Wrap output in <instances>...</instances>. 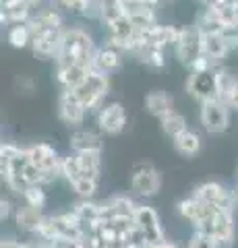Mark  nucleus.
<instances>
[{"label": "nucleus", "mask_w": 238, "mask_h": 248, "mask_svg": "<svg viewBox=\"0 0 238 248\" xmlns=\"http://www.w3.org/2000/svg\"><path fill=\"white\" fill-rule=\"evenodd\" d=\"M95 44L85 29L71 27L63 31L60 46L56 52V66H71V64H83L94 68V56H95Z\"/></svg>", "instance_id": "obj_1"}, {"label": "nucleus", "mask_w": 238, "mask_h": 248, "mask_svg": "<svg viewBox=\"0 0 238 248\" xmlns=\"http://www.w3.org/2000/svg\"><path fill=\"white\" fill-rule=\"evenodd\" d=\"M110 91V79L108 75L97 71V68H91L89 75L83 79L81 85H77L73 89V93L79 97V102L85 106V110H99L104 106V99Z\"/></svg>", "instance_id": "obj_2"}, {"label": "nucleus", "mask_w": 238, "mask_h": 248, "mask_svg": "<svg viewBox=\"0 0 238 248\" xmlns=\"http://www.w3.org/2000/svg\"><path fill=\"white\" fill-rule=\"evenodd\" d=\"M199 232H205L211 238H216L220 246H230L234 242L236 236V228H234V217L230 209H218L213 215H209L207 219L201 223L199 228H195Z\"/></svg>", "instance_id": "obj_3"}, {"label": "nucleus", "mask_w": 238, "mask_h": 248, "mask_svg": "<svg viewBox=\"0 0 238 248\" xmlns=\"http://www.w3.org/2000/svg\"><path fill=\"white\" fill-rule=\"evenodd\" d=\"M25 153H27L29 161L44 172V176L48 178V182L54 180L56 176H60L63 157H58L54 147H50L48 143H33V145L25 147Z\"/></svg>", "instance_id": "obj_4"}, {"label": "nucleus", "mask_w": 238, "mask_h": 248, "mask_svg": "<svg viewBox=\"0 0 238 248\" xmlns=\"http://www.w3.org/2000/svg\"><path fill=\"white\" fill-rule=\"evenodd\" d=\"M230 108L222 97L207 99L201 104V124L207 133L220 135L230 126Z\"/></svg>", "instance_id": "obj_5"}, {"label": "nucleus", "mask_w": 238, "mask_h": 248, "mask_svg": "<svg viewBox=\"0 0 238 248\" xmlns=\"http://www.w3.org/2000/svg\"><path fill=\"white\" fill-rule=\"evenodd\" d=\"M174 52H176V58L189 68L203 54V31L197 25L180 29V35L174 44Z\"/></svg>", "instance_id": "obj_6"}, {"label": "nucleus", "mask_w": 238, "mask_h": 248, "mask_svg": "<svg viewBox=\"0 0 238 248\" xmlns=\"http://www.w3.org/2000/svg\"><path fill=\"white\" fill-rule=\"evenodd\" d=\"M130 188L139 197H153L162 188V176L151 164H139L130 176Z\"/></svg>", "instance_id": "obj_7"}, {"label": "nucleus", "mask_w": 238, "mask_h": 248, "mask_svg": "<svg viewBox=\"0 0 238 248\" xmlns=\"http://www.w3.org/2000/svg\"><path fill=\"white\" fill-rule=\"evenodd\" d=\"M187 93L199 104L207 102V99L218 97V85H216V68L213 71H203V73H190L187 79Z\"/></svg>", "instance_id": "obj_8"}, {"label": "nucleus", "mask_w": 238, "mask_h": 248, "mask_svg": "<svg viewBox=\"0 0 238 248\" xmlns=\"http://www.w3.org/2000/svg\"><path fill=\"white\" fill-rule=\"evenodd\" d=\"M97 126L104 135L116 137L127 126V112L120 102H110L97 110Z\"/></svg>", "instance_id": "obj_9"}, {"label": "nucleus", "mask_w": 238, "mask_h": 248, "mask_svg": "<svg viewBox=\"0 0 238 248\" xmlns=\"http://www.w3.org/2000/svg\"><path fill=\"white\" fill-rule=\"evenodd\" d=\"M85 106L79 102V97L73 93V89H63L58 97V118L63 120L66 126L81 128V124L85 122Z\"/></svg>", "instance_id": "obj_10"}, {"label": "nucleus", "mask_w": 238, "mask_h": 248, "mask_svg": "<svg viewBox=\"0 0 238 248\" xmlns=\"http://www.w3.org/2000/svg\"><path fill=\"white\" fill-rule=\"evenodd\" d=\"M135 223H137V228L143 232L147 244L159 242V240L166 238L162 221H159V215H158L156 209L149 207V205H137V209H135Z\"/></svg>", "instance_id": "obj_11"}, {"label": "nucleus", "mask_w": 238, "mask_h": 248, "mask_svg": "<svg viewBox=\"0 0 238 248\" xmlns=\"http://www.w3.org/2000/svg\"><path fill=\"white\" fill-rule=\"evenodd\" d=\"M193 195L197 199L205 201L209 205H216L220 209H230L234 211V205H236V192L228 190L226 186H222L218 182H205V184H199Z\"/></svg>", "instance_id": "obj_12"}, {"label": "nucleus", "mask_w": 238, "mask_h": 248, "mask_svg": "<svg viewBox=\"0 0 238 248\" xmlns=\"http://www.w3.org/2000/svg\"><path fill=\"white\" fill-rule=\"evenodd\" d=\"M218 209H220V207L205 203V201L197 199L195 195H193V197H189V199H184V201H180V203H178V213L182 215V219L190 221L195 228L201 226V223L207 219V217L213 215V213L218 211Z\"/></svg>", "instance_id": "obj_13"}, {"label": "nucleus", "mask_w": 238, "mask_h": 248, "mask_svg": "<svg viewBox=\"0 0 238 248\" xmlns=\"http://www.w3.org/2000/svg\"><path fill=\"white\" fill-rule=\"evenodd\" d=\"M29 29H32V35H42V33H48V31H60L64 29L63 27V15L56 6H50V9H42L37 11L32 19L27 21Z\"/></svg>", "instance_id": "obj_14"}, {"label": "nucleus", "mask_w": 238, "mask_h": 248, "mask_svg": "<svg viewBox=\"0 0 238 248\" xmlns=\"http://www.w3.org/2000/svg\"><path fill=\"white\" fill-rule=\"evenodd\" d=\"M230 50H232V44H230L226 33H203V54L211 58L218 66L228 56Z\"/></svg>", "instance_id": "obj_15"}, {"label": "nucleus", "mask_w": 238, "mask_h": 248, "mask_svg": "<svg viewBox=\"0 0 238 248\" xmlns=\"http://www.w3.org/2000/svg\"><path fill=\"white\" fill-rule=\"evenodd\" d=\"M122 54L118 48H114L110 44H104L102 48L95 50V56H94V68L102 71L106 75H110L114 71H118L122 66Z\"/></svg>", "instance_id": "obj_16"}, {"label": "nucleus", "mask_w": 238, "mask_h": 248, "mask_svg": "<svg viewBox=\"0 0 238 248\" xmlns=\"http://www.w3.org/2000/svg\"><path fill=\"white\" fill-rule=\"evenodd\" d=\"M63 31H48V33L35 35L32 40V50L37 58H56L58 46H60V37H63Z\"/></svg>", "instance_id": "obj_17"}, {"label": "nucleus", "mask_w": 238, "mask_h": 248, "mask_svg": "<svg viewBox=\"0 0 238 248\" xmlns=\"http://www.w3.org/2000/svg\"><path fill=\"white\" fill-rule=\"evenodd\" d=\"M71 149L75 153H85V151H102L104 149V141L102 137L94 130H85V128H77L71 135Z\"/></svg>", "instance_id": "obj_18"}, {"label": "nucleus", "mask_w": 238, "mask_h": 248, "mask_svg": "<svg viewBox=\"0 0 238 248\" xmlns=\"http://www.w3.org/2000/svg\"><path fill=\"white\" fill-rule=\"evenodd\" d=\"M73 211L77 213V217L81 219L83 226L87 228V234L102 221V203H94L91 199L79 201V203L73 207Z\"/></svg>", "instance_id": "obj_19"}, {"label": "nucleus", "mask_w": 238, "mask_h": 248, "mask_svg": "<svg viewBox=\"0 0 238 248\" xmlns=\"http://www.w3.org/2000/svg\"><path fill=\"white\" fill-rule=\"evenodd\" d=\"M91 66L83 64H71V66H56V81L63 85V89H75L81 85L83 79L89 75Z\"/></svg>", "instance_id": "obj_20"}, {"label": "nucleus", "mask_w": 238, "mask_h": 248, "mask_svg": "<svg viewBox=\"0 0 238 248\" xmlns=\"http://www.w3.org/2000/svg\"><path fill=\"white\" fill-rule=\"evenodd\" d=\"M172 106H174L172 97L168 95L166 91H162V89L149 91L147 95H145V108H147V112L151 116H156V118H164L168 112L174 110Z\"/></svg>", "instance_id": "obj_21"}, {"label": "nucleus", "mask_w": 238, "mask_h": 248, "mask_svg": "<svg viewBox=\"0 0 238 248\" xmlns=\"http://www.w3.org/2000/svg\"><path fill=\"white\" fill-rule=\"evenodd\" d=\"M44 213H42V209H37V207H21L15 211V221H17V226L21 230H25V232H32V234H37V230H40L42 226V221H44Z\"/></svg>", "instance_id": "obj_22"}, {"label": "nucleus", "mask_w": 238, "mask_h": 248, "mask_svg": "<svg viewBox=\"0 0 238 248\" xmlns=\"http://www.w3.org/2000/svg\"><path fill=\"white\" fill-rule=\"evenodd\" d=\"M172 145L182 157H193V155H197L201 151V137H199L195 130L187 128L184 133H180L178 137L172 139Z\"/></svg>", "instance_id": "obj_23"}, {"label": "nucleus", "mask_w": 238, "mask_h": 248, "mask_svg": "<svg viewBox=\"0 0 238 248\" xmlns=\"http://www.w3.org/2000/svg\"><path fill=\"white\" fill-rule=\"evenodd\" d=\"M77 159H79V168H81L79 176H85V178H91V180L99 182V174H102V151L77 153Z\"/></svg>", "instance_id": "obj_24"}, {"label": "nucleus", "mask_w": 238, "mask_h": 248, "mask_svg": "<svg viewBox=\"0 0 238 248\" xmlns=\"http://www.w3.org/2000/svg\"><path fill=\"white\" fill-rule=\"evenodd\" d=\"M216 85H218V97L226 99L238 87V73L228 66H216Z\"/></svg>", "instance_id": "obj_25"}, {"label": "nucleus", "mask_w": 238, "mask_h": 248, "mask_svg": "<svg viewBox=\"0 0 238 248\" xmlns=\"http://www.w3.org/2000/svg\"><path fill=\"white\" fill-rule=\"evenodd\" d=\"M52 6L71 15H97V0H52Z\"/></svg>", "instance_id": "obj_26"}, {"label": "nucleus", "mask_w": 238, "mask_h": 248, "mask_svg": "<svg viewBox=\"0 0 238 248\" xmlns=\"http://www.w3.org/2000/svg\"><path fill=\"white\" fill-rule=\"evenodd\" d=\"M133 54L139 62H143V64H147V66H153V68H162L166 64L162 48H153V46H137V50Z\"/></svg>", "instance_id": "obj_27"}, {"label": "nucleus", "mask_w": 238, "mask_h": 248, "mask_svg": "<svg viewBox=\"0 0 238 248\" xmlns=\"http://www.w3.org/2000/svg\"><path fill=\"white\" fill-rule=\"evenodd\" d=\"M33 6L29 2H19L9 9H2V25H15V23H27L33 17L32 15Z\"/></svg>", "instance_id": "obj_28"}, {"label": "nucleus", "mask_w": 238, "mask_h": 248, "mask_svg": "<svg viewBox=\"0 0 238 248\" xmlns=\"http://www.w3.org/2000/svg\"><path fill=\"white\" fill-rule=\"evenodd\" d=\"M159 124H162L164 135H166V137H170V139L178 137L180 133H184V130L189 128V126H187V118H184L182 114H178L176 110L168 112L164 118H159Z\"/></svg>", "instance_id": "obj_29"}, {"label": "nucleus", "mask_w": 238, "mask_h": 248, "mask_svg": "<svg viewBox=\"0 0 238 248\" xmlns=\"http://www.w3.org/2000/svg\"><path fill=\"white\" fill-rule=\"evenodd\" d=\"M6 40L13 48H27L32 46V29H29L27 23H15V25L9 27V33H6Z\"/></svg>", "instance_id": "obj_30"}, {"label": "nucleus", "mask_w": 238, "mask_h": 248, "mask_svg": "<svg viewBox=\"0 0 238 248\" xmlns=\"http://www.w3.org/2000/svg\"><path fill=\"white\" fill-rule=\"evenodd\" d=\"M23 201H25V205L29 207H37L42 209L46 205V190H44V184H32L27 186L25 190H23Z\"/></svg>", "instance_id": "obj_31"}, {"label": "nucleus", "mask_w": 238, "mask_h": 248, "mask_svg": "<svg viewBox=\"0 0 238 248\" xmlns=\"http://www.w3.org/2000/svg\"><path fill=\"white\" fill-rule=\"evenodd\" d=\"M73 186V190L79 195L81 199H91L95 195V190H97V180H91V178H85V176H79V178H75V180L68 182Z\"/></svg>", "instance_id": "obj_32"}, {"label": "nucleus", "mask_w": 238, "mask_h": 248, "mask_svg": "<svg viewBox=\"0 0 238 248\" xmlns=\"http://www.w3.org/2000/svg\"><path fill=\"white\" fill-rule=\"evenodd\" d=\"M187 248H220V242L216 238H211L209 234H205V232L195 230V234L190 236Z\"/></svg>", "instance_id": "obj_33"}, {"label": "nucleus", "mask_w": 238, "mask_h": 248, "mask_svg": "<svg viewBox=\"0 0 238 248\" xmlns=\"http://www.w3.org/2000/svg\"><path fill=\"white\" fill-rule=\"evenodd\" d=\"M21 151H23V149H21V147H17V145H13V143H2V145H0V168L9 166Z\"/></svg>", "instance_id": "obj_34"}, {"label": "nucleus", "mask_w": 238, "mask_h": 248, "mask_svg": "<svg viewBox=\"0 0 238 248\" xmlns=\"http://www.w3.org/2000/svg\"><path fill=\"white\" fill-rule=\"evenodd\" d=\"M216 66H218V64H216V62H213L211 58H207L205 54H201V56H199V58L193 62V64L189 66V71H190V73H203V71H213Z\"/></svg>", "instance_id": "obj_35"}, {"label": "nucleus", "mask_w": 238, "mask_h": 248, "mask_svg": "<svg viewBox=\"0 0 238 248\" xmlns=\"http://www.w3.org/2000/svg\"><path fill=\"white\" fill-rule=\"evenodd\" d=\"M50 248H87L85 240H54V242H48Z\"/></svg>", "instance_id": "obj_36"}, {"label": "nucleus", "mask_w": 238, "mask_h": 248, "mask_svg": "<svg viewBox=\"0 0 238 248\" xmlns=\"http://www.w3.org/2000/svg\"><path fill=\"white\" fill-rule=\"evenodd\" d=\"M17 89H21L19 93L29 95V93L35 91V83H33V79H29V77H21V79H17Z\"/></svg>", "instance_id": "obj_37"}, {"label": "nucleus", "mask_w": 238, "mask_h": 248, "mask_svg": "<svg viewBox=\"0 0 238 248\" xmlns=\"http://www.w3.org/2000/svg\"><path fill=\"white\" fill-rule=\"evenodd\" d=\"M11 213H13V205H11V201L2 199V201H0V217H2V219H9Z\"/></svg>", "instance_id": "obj_38"}, {"label": "nucleus", "mask_w": 238, "mask_h": 248, "mask_svg": "<svg viewBox=\"0 0 238 248\" xmlns=\"http://www.w3.org/2000/svg\"><path fill=\"white\" fill-rule=\"evenodd\" d=\"M224 102L228 104V108H230L232 112H238V87H236L232 93H230V95L224 99Z\"/></svg>", "instance_id": "obj_39"}, {"label": "nucleus", "mask_w": 238, "mask_h": 248, "mask_svg": "<svg viewBox=\"0 0 238 248\" xmlns=\"http://www.w3.org/2000/svg\"><path fill=\"white\" fill-rule=\"evenodd\" d=\"M147 248H180V246L176 244L174 240H168V238H164V240H159V242L147 244Z\"/></svg>", "instance_id": "obj_40"}, {"label": "nucleus", "mask_w": 238, "mask_h": 248, "mask_svg": "<svg viewBox=\"0 0 238 248\" xmlns=\"http://www.w3.org/2000/svg\"><path fill=\"white\" fill-rule=\"evenodd\" d=\"M0 248H21V242H17V240H13V238H4L2 242H0Z\"/></svg>", "instance_id": "obj_41"}, {"label": "nucleus", "mask_w": 238, "mask_h": 248, "mask_svg": "<svg viewBox=\"0 0 238 248\" xmlns=\"http://www.w3.org/2000/svg\"><path fill=\"white\" fill-rule=\"evenodd\" d=\"M21 248H42V244L37 246V244H21Z\"/></svg>", "instance_id": "obj_42"}, {"label": "nucleus", "mask_w": 238, "mask_h": 248, "mask_svg": "<svg viewBox=\"0 0 238 248\" xmlns=\"http://www.w3.org/2000/svg\"><path fill=\"white\" fill-rule=\"evenodd\" d=\"M234 48H238V35H236V44H234Z\"/></svg>", "instance_id": "obj_43"}, {"label": "nucleus", "mask_w": 238, "mask_h": 248, "mask_svg": "<svg viewBox=\"0 0 238 248\" xmlns=\"http://www.w3.org/2000/svg\"><path fill=\"white\" fill-rule=\"evenodd\" d=\"M236 197H238V184H236Z\"/></svg>", "instance_id": "obj_44"}]
</instances>
